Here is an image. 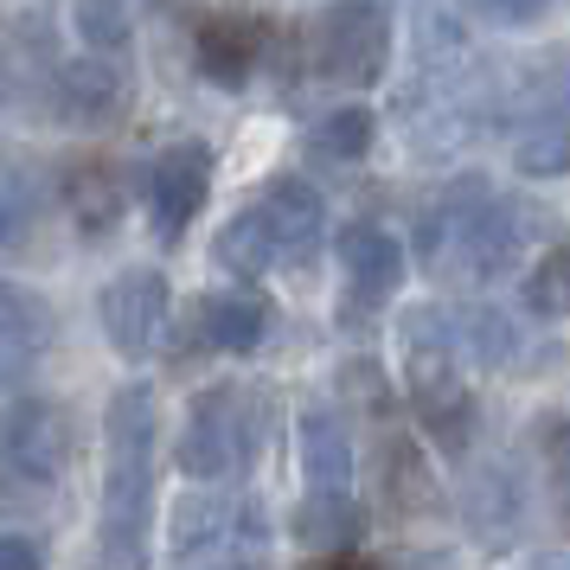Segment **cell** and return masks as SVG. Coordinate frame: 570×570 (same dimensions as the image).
Masks as SVG:
<instances>
[{"label": "cell", "mask_w": 570, "mask_h": 570, "mask_svg": "<svg viewBox=\"0 0 570 570\" xmlns=\"http://www.w3.org/2000/svg\"><path fill=\"white\" fill-rule=\"evenodd\" d=\"M525 257V212L500 199L481 174L449 180L416 212V263L449 283H493Z\"/></svg>", "instance_id": "6da1fadb"}, {"label": "cell", "mask_w": 570, "mask_h": 570, "mask_svg": "<svg viewBox=\"0 0 570 570\" xmlns=\"http://www.w3.org/2000/svg\"><path fill=\"white\" fill-rule=\"evenodd\" d=\"M155 385H122L104 411V500H97V544L109 564H135L155 519Z\"/></svg>", "instance_id": "7a4b0ae2"}, {"label": "cell", "mask_w": 570, "mask_h": 570, "mask_svg": "<svg viewBox=\"0 0 570 570\" xmlns=\"http://www.w3.org/2000/svg\"><path fill=\"white\" fill-rule=\"evenodd\" d=\"M257 449H263V404L244 385H212L186 411L174 462H180L186 481H237L257 462Z\"/></svg>", "instance_id": "3957f363"}, {"label": "cell", "mask_w": 570, "mask_h": 570, "mask_svg": "<svg viewBox=\"0 0 570 570\" xmlns=\"http://www.w3.org/2000/svg\"><path fill=\"white\" fill-rule=\"evenodd\" d=\"M78 462V416L58 397H7L0 404V481L13 488H58Z\"/></svg>", "instance_id": "277c9868"}, {"label": "cell", "mask_w": 570, "mask_h": 570, "mask_svg": "<svg viewBox=\"0 0 570 570\" xmlns=\"http://www.w3.org/2000/svg\"><path fill=\"white\" fill-rule=\"evenodd\" d=\"M174 558L199 564V558H263V507L244 493H225L218 481H199L174 500Z\"/></svg>", "instance_id": "5b68a950"}, {"label": "cell", "mask_w": 570, "mask_h": 570, "mask_svg": "<svg viewBox=\"0 0 570 570\" xmlns=\"http://www.w3.org/2000/svg\"><path fill=\"white\" fill-rule=\"evenodd\" d=\"M314 78L346 83V90H372L391 71V13L379 0H334L308 39Z\"/></svg>", "instance_id": "8992f818"}, {"label": "cell", "mask_w": 570, "mask_h": 570, "mask_svg": "<svg viewBox=\"0 0 570 570\" xmlns=\"http://www.w3.org/2000/svg\"><path fill=\"white\" fill-rule=\"evenodd\" d=\"M141 206H148V225H155L160 244H180L186 225L206 212L212 199V148L206 141H174L160 148L148 167H141Z\"/></svg>", "instance_id": "52a82bcc"}, {"label": "cell", "mask_w": 570, "mask_h": 570, "mask_svg": "<svg viewBox=\"0 0 570 570\" xmlns=\"http://www.w3.org/2000/svg\"><path fill=\"white\" fill-rule=\"evenodd\" d=\"M52 109L71 129H116L135 109V78L122 52H90L83 46V58H65L52 71Z\"/></svg>", "instance_id": "ba28073f"}, {"label": "cell", "mask_w": 570, "mask_h": 570, "mask_svg": "<svg viewBox=\"0 0 570 570\" xmlns=\"http://www.w3.org/2000/svg\"><path fill=\"white\" fill-rule=\"evenodd\" d=\"M97 314H104V334L122 360H148L160 340H167V314H174V288L160 269H122L109 276L104 295H97Z\"/></svg>", "instance_id": "9c48e42d"}, {"label": "cell", "mask_w": 570, "mask_h": 570, "mask_svg": "<svg viewBox=\"0 0 570 570\" xmlns=\"http://www.w3.org/2000/svg\"><path fill=\"white\" fill-rule=\"evenodd\" d=\"M269 46H276V32H269V20H257V13H206L199 32H193V65H199V78L218 83V90H244V83L263 71Z\"/></svg>", "instance_id": "30bf717a"}, {"label": "cell", "mask_w": 570, "mask_h": 570, "mask_svg": "<svg viewBox=\"0 0 570 570\" xmlns=\"http://www.w3.org/2000/svg\"><path fill=\"white\" fill-rule=\"evenodd\" d=\"M58 199H65L71 225L83 237H109L122 225V212H129V174L109 155H78V160H65V174H58Z\"/></svg>", "instance_id": "8fae6325"}, {"label": "cell", "mask_w": 570, "mask_h": 570, "mask_svg": "<svg viewBox=\"0 0 570 570\" xmlns=\"http://www.w3.org/2000/svg\"><path fill=\"white\" fill-rule=\"evenodd\" d=\"M46 346H52V308L0 276V397H13L39 372Z\"/></svg>", "instance_id": "7c38bea8"}, {"label": "cell", "mask_w": 570, "mask_h": 570, "mask_svg": "<svg viewBox=\"0 0 570 570\" xmlns=\"http://www.w3.org/2000/svg\"><path fill=\"white\" fill-rule=\"evenodd\" d=\"M269 327H276V308H269V295L250 283L237 288H218V295H206L199 308H193V340L199 346H212V353H257L263 340H269Z\"/></svg>", "instance_id": "4fadbf2b"}, {"label": "cell", "mask_w": 570, "mask_h": 570, "mask_svg": "<svg viewBox=\"0 0 570 570\" xmlns=\"http://www.w3.org/2000/svg\"><path fill=\"white\" fill-rule=\"evenodd\" d=\"M257 199H263V212H269V225H276L283 269H314L321 237H327V199H321L308 180H295V174H276Z\"/></svg>", "instance_id": "5bb4252c"}, {"label": "cell", "mask_w": 570, "mask_h": 570, "mask_svg": "<svg viewBox=\"0 0 570 570\" xmlns=\"http://www.w3.org/2000/svg\"><path fill=\"white\" fill-rule=\"evenodd\" d=\"M404 244L385 232V225H346L340 232V269H346V295L365 302V308H379L397 295L404 283Z\"/></svg>", "instance_id": "9a60e30c"}, {"label": "cell", "mask_w": 570, "mask_h": 570, "mask_svg": "<svg viewBox=\"0 0 570 570\" xmlns=\"http://www.w3.org/2000/svg\"><path fill=\"white\" fill-rule=\"evenodd\" d=\"M295 544L314 558H353L365 544V507L353 488H308V500L295 507Z\"/></svg>", "instance_id": "2e32d148"}, {"label": "cell", "mask_w": 570, "mask_h": 570, "mask_svg": "<svg viewBox=\"0 0 570 570\" xmlns=\"http://www.w3.org/2000/svg\"><path fill=\"white\" fill-rule=\"evenodd\" d=\"M212 257H218V269L225 276H269V269H283V244H276V225H269V212H263V199H250V206H237L225 225H218V237H212Z\"/></svg>", "instance_id": "e0dca14e"}, {"label": "cell", "mask_w": 570, "mask_h": 570, "mask_svg": "<svg viewBox=\"0 0 570 570\" xmlns=\"http://www.w3.org/2000/svg\"><path fill=\"white\" fill-rule=\"evenodd\" d=\"M379 493L397 519H423L442 507V488L430 481V462L411 436H385L379 442Z\"/></svg>", "instance_id": "ac0fdd59"}, {"label": "cell", "mask_w": 570, "mask_h": 570, "mask_svg": "<svg viewBox=\"0 0 570 570\" xmlns=\"http://www.w3.org/2000/svg\"><path fill=\"white\" fill-rule=\"evenodd\" d=\"M411 411L416 423L430 430V442L436 449H449V455H462L468 442H474V391L462 385V372H449V379H430V385H411Z\"/></svg>", "instance_id": "d6986e66"}, {"label": "cell", "mask_w": 570, "mask_h": 570, "mask_svg": "<svg viewBox=\"0 0 570 570\" xmlns=\"http://www.w3.org/2000/svg\"><path fill=\"white\" fill-rule=\"evenodd\" d=\"M513 167L532 174V180H570V90H558V97L519 129Z\"/></svg>", "instance_id": "ffe728a7"}, {"label": "cell", "mask_w": 570, "mask_h": 570, "mask_svg": "<svg viewBox=\"0 0 570 570\" xmlns=\"http://www.w3.org/2000/svg\"><path fill=\"white\" fill-rule=\"evenodd\" d=\"M302 474H308V488H346L353 481V436L334 411L302 416Z\"/></svg>", "instance_id": "44dd1931"}, {"label": "cell", "mask_w": 570, "mask_h": 570, "mask_svg": "<svg viewBox=\"0 0 570 570\" xmlns=\"http://www.w3.org/2000/svg\"><path fill=\"white\" fill-rule=\"evenodd\" d=\"M32 225H39V186L27 167L0 160V257H20L32 244Z\"/></svg>", "instance_id": "7402d4cb"}, {"label": "cell", "mask_w": 570, "mask_h": 570, "mask_svg": "<svg viewBox=\"0 0 570 570\" xmlns=\"http://www.w3.org/2000/svg\"><path fill=\"white\" fill-rule=\"evenodd\" d=\"M372 135H379V116H372V109L365 104H340L308 129V148L321 160H360L365 148H372Z\"/></svg>", "instance_id": "603a6c76"}, {"label": "cell", "mask_w": 570, "mask_h": 570, "mask_svg": "<svg viewBox=\"0 0 570 570\" xmlns=\"http://www.w3.org/2000/svg\"><path fill=\"white\" fill-rule=\"evenodd\" d=\"M71 20H78V39L90 46V52H122L129 46V0H78L71 7Z\"/></svg>", "instance_id": "cb8c5ba5"}, {"label": "cell", "mask_w": 570, "mask_h": 570, "mask_svg": "<svg viewBox=\"0 0 570 570\" xmlns=\"http://www.w3.org/2000/svg\"><path fill=\"white\" fill-rule=\"evenodd\" d=\"M525 308L551 314V321L570 314V244H558V250H544V257L532 263V276H525Z\"/></svg>", "instance_id": "d4e9b609"}, {"label": "cell", "mask_w": 570, "mask_h": 570, "mask_svg": "<svg viewBox=\"0 0 570 570\" xmlns=\"http://www.w3.org/2000/svg\"><path fill=\"white\" fill-rule=\"evenodd\" d=\"M544 455H551V488H558V513L570 519V423L544 416Z\"/></svg>", "instance_id": "484cf974"}, {"label": "cell", "mask_w": 570, "mask_h": 570, "mask_svg": "<svg viewBox=\"0 0 570 570\" xmlns=\"http://www.w3.org/2000/svg\"><path fill=\"white\" fill-rule=\"evenodd\" d=\"M544 7L551 0H468V13L488 20V27H539Z\"/></svg>", "instance_id": "4316f807"}, {"label": "cell", "mask_w": 570, "mask_h": 570, "mask_svg": "<svg viewBox=\"0 0 570 570\" xmlns=\"http://www.w3.org/2000/svg\"><path fill=\"white\" fill-rule=\"evenodd\" d=\"M46 564V544L27 539V532H0V570H32Z\"/></svg>", "instance_id": "83f0119b"}, {"label": "cell", "mask_w": 570, "mask_h": 570, "mask_svg": "<svg viewBox=\"0 0 570 570\" xmlns=\"http://www.w3.org/2000/svg\"><path fill=\"white\" fill-rule=\"evenodd\" d=\"M7 83H13V71H7V58H0V109H7Z\"/></svg>", "instance_id": "f1b7e54d"}]
</instances>
